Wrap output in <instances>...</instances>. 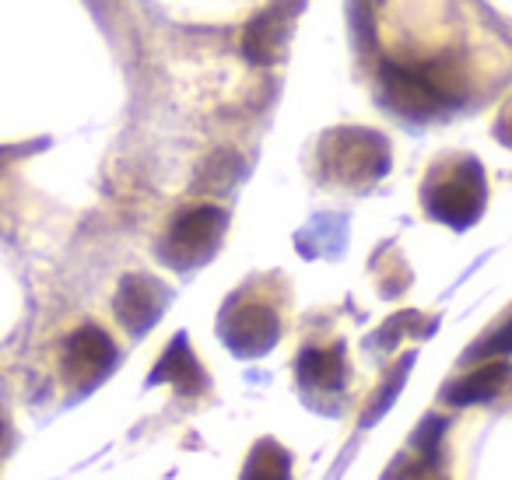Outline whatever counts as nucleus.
Instances as JSON below:
<instances>
[{"label": "nucleus", "instance_id": "1", "mask_svg": "<svg viewBox=\"0 0 512 480\" xmlns=\"http://www.w3.org/2000/svg\"><path fill=\"white\" fill-rule=\"evenodd\" d=\"M379 85H383L386 102L411 120H432V116L446 113L463 99L460 78L442 64H383L379 67Z\"/></svg>", "mask_w": 512, "mask_h": 480}, {"label": "nucleus", "instance_id": "2", "mask_svg": "<svg viewBox=\"0 0 512 480\" xmlns=\"http://www.w3.org/2000/svg\"><path fill=\"white\" fill-rule=\"evenodd\" d=\"M316 162H320V176L327 183L362 190V186H372L376 179L386 176V169H390V144L376 130L341 127L330 130L320 141Z\"/></svg>", "mask_w": 512, "mask_h": 480}, {"label": "nucleus", "instance_id": "3", "mask_svg": "<svg viewBox=\"0 0 512 480\" xmlns=\"http://www.w3.org/2000/svg\"><path fill=\"white\" fill-rule=\"evenodd\" d=\"M484 197H488L484 169L474 158H449V162H442L428 176L425 190H421L425 211L449 228L474 225L484 211Z\"/></svg>", "mask_w": 512, "mask_h": 480}, {"label": "nucleus", "instance_id": "4", "mask_svg": "<svg viewBox=\"0 0 512 480\" xmlns=\"http://www.w3.org/2000/svg\"><path fill=\"white\" fill-rule=\"evenodd\" d=\"M228 228V214L214 204L186 207L176 221L169 225L162 242V260L172 263L176 270H190L197 263H207L218 249L221 235Z\"/></svg>", "mask_w": 512, "mask_h": 480}, {"label": "nucleus", "instance_id": "5", "mask_svg": "<svg viewBox=\"0 0 512 480\" xmlns=\"http://www.w3.org/2000/svg\"><path fill=\"white\" fill-rule=\"evenodd\" d=\"M281 337V316L267 302L232 298L221 312V340L239 358H264Z\"/></svg>", "mask_w": 512, "mask_h": 480}, {"label": "nucleus", "instance_id": "6", "mask_svg": "<svg viewBox=\"0 0 512 480\" xmlns=\"http://www.w3.org/2000/svg\"><path fill=\"white\" fill-rule=\"evenodd\" d=\"M302 4H306V0H271L264 11H256V15L249 18L246 32H242V53H246L249 64L274 67L285 57Z\"/></svg>", "mask_w": 512, "mask_h": 480}, {"label": "nucleus", "instance_id": "7", "mask_svg": "<svg viewBox=\"0 0 512 480\" xmlns=\"http://www.w3.org/2000/svg\"><path fill=\"white\" fill-rule=\"evenodd\" d=\"M113 365H116V344L109 340L106 330L88 323L67 337L64 375L71 386H81V389L95 386V382H102L109 372H113Z\"/></svg>", "mask_w": 512, "mask_h": 480}, {"label": "nucleus", "instance_id": "8", "mask_svg": "<svg viewBox=\"0 0 512 480\" xmlns=\"http://www.w3.org/2000/svg\"><path fill=\"white\" fill-rule=\"evenodd\" d=\"M169 302V288L151 274H127L116 288L113 312L130 333H148Z\"/></svg>", "mask_w": 512, "mask_h": 480}, {"label": "nucleus", "instance_id": "9", "mask_svg": "<svg viewBox=\"0 0 512 480\" xmlns=\"http://www.w3.org/2000/svg\"><path fill=\"white\" fill-rule=\"evenodd\" d=\"M158 382H172V386H176L179 393H186V396L200 393V389L207 386L204 368H200L197 354L190 351V340H186L183 333H179V337L165 347L162 361H158L155 372H151V386H158Z\"/></svg>", "mask_w": 512, "mask_h": 480}, {"label": "nucleus", "instance_id": "10", "mask_svg": "<svg viewBox=\"0 0 512 480\" xmlns=\"http://www.w3.org/2000/svg\"><path fill=\"white\" fill-rule=\"evenodd\" d=\"M295 372H299L302 386L334 393V389L344 386V375H348V368H344V347H306L299 354Z\"/></svg>", "mask_w": 512, "mask_h": 480}, {"label": "nucleus", "instance_id": "11", "mask_svg": "<svg viewBox=\"0 0 512 480\" xmlns=\"http://www.w3.org/2000/svg\"><path fill=\"white\" fill-rule=\"evenodd\" d=\"M505 379H509V365H505V361H491V365H481L477 372L456 379L453 386L446 389V400L453 403V407H470V403L491 400V396L505 386Z\"/></svg>", "mask_w": 512, "mask_h": 480}, {"label": "nucleus", "instance_id": "12", "mask_svg": "<svg viewBox=\"0 0 512 480\" xmlns=\"http://www.w3.org/2000/svg\"><path fill=\"white\" fill-rule=\"evenodd\" d=\"M242 480H292V456L274 438H264L249 452Z\"/></svg>", "mask_w": 512, "mask_h": 480}, {"label": "nucleus", "instance_id": "13", "mask_svg": "<svg viewBox=\"0 0 512 480\" xmlns=\"http://www.w3.org/2000/svg\"><path fill=\"white\" fill-rule=\"evenodd\" d=\"M235 176H239V158H235L232 151H221V155H214L211 162L204 165V172L197 176V190L221 193L232 186Z\"/></svg>", "mask_w": 512, "mask_h": 480}, {"label": "nucleus", "instance_id": "14", "mask_svg": "<svg viewBox=\"0 0 512 480\" xmlns=\"http://www.w3.org/2000/svg\"><path fill=\"white\" fill-rule=\"evenodd\" d=\"M512 354V319H505L488 340L474 344L467 351V361H488V358H509Z\"/></svg>", "mask_w": 512, "mask_h": 480}, {"label": "nucleus", "instance_id": "15", "mask_svg": "<svg viewBox=\"0 0 512 480\" xmlns=\"http://www.w3.org/2000/svg\"><path fill=\"white\" fill-rule=\"evenodd\" d=\"M407 368H411V354H407V358H404V365H400V372H397V375H390V382H386V389H383V393H379V400L372 403V410H365L362 424H372V421H379V417L386 414V407H390V400L400 393V386H404Z\"/></svg>", "mask_w": 512, "mask_h": 480}, {"label": "nucleus", "instance_id": "16", "mask_svg": "<svg viewBox=\"0 0 512 480\" xmlns=\"http://www.w3.org/2000/svg\"><path fill=\"white\" fill-rule=\"evenodd\" d=\"M383 4V0H351V15H355V29L358 36H369L372 43V15H376V8Z\"/></svg>", "mask_w": 512, "mask_h": 480}, {"label": "nucleus", "instance_id": "17", "mask_svg": "<svg viewBox=\"0 0 512 480\" xmlns=\"http://www.w3.org/2000/svg\"><path fill=\"white\" fill-rule=\"evenodd\" d=\"M509 141H512V137H509Z\"/></svg>", "mask_w": 512, "mask_h": 480}]
</instances>
